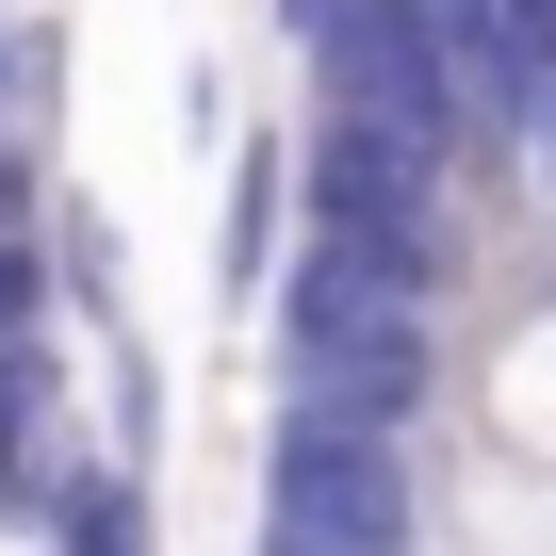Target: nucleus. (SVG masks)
Segmentation results:
<instances>
[{
  "mask_svg": "<svg viewBox=\"0 0 556 556\" xmlns=\"http://www.w3.org/2000/svg\"><path fill=\"white\" fill-rule=\"evenodd\" d=\"M278 262H295V131H245L229 197H213V295H278Z\"/></svg>",
  "mask_w": 556,
  "mask_h": 556,
  "instance_id": "obj_1",
  "label": "nucleus"
},
{
  "mask_svg": "<svg viewBox=\"0 0 556 556\" xmlns=\"http://www.w3.org/2000/svg\"><path fill=\"white\" fill-rule=\"evenodd\" d=\"M475 426H491V458H540V475H556V295L507 312V344H491V377H475Z\"/></svg>",
  "mask_w": 556,
  "mask_h": 556,
  "instance_id": "obj_2",
  "label": "nucleus"
}]
</instances>
